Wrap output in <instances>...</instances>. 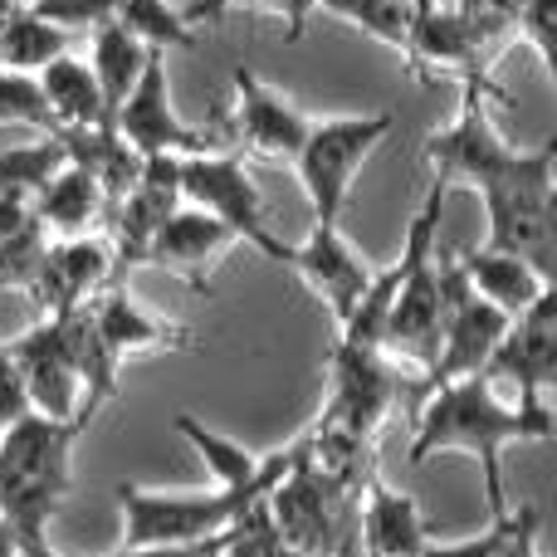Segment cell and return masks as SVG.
Listing matches in <instances>:
<instances>
[{
  "mask_svg": "<svg viewBox=\"0 0 557 557\" xmlns=\"http://www.w3.org/2000/svg\"><path fill=\"white\" fill-rule=\"evenodd\" d=\"M484 376L513 386V401L543 406V392L557 382V284L533 308L509 318Z\"/></svg>",
  "mask_w": 557,
  "mask_h": 557,
  "instance_id": "cell-15",
  "label": "cell"
},
{
  "mask_svg": "<svg viewBox=\"0 0 557 557\" xmlns=\"http://www.w3.org/2000/svg\"><path fill=\"white\" fill-rule=\"evenodd\" d=\"M35 221L45 225V235H54V240H64V235H88L98 221H108V201L94 176L64 162L49 176L45 191H39Z\"/></svg>",
  "mask_w": 557,
  "mask_h": 557,
  "instance_id": "cell-28",
  "label": "cell"
},
{
  "mask_svg": "<svg viewBox=\"0 0 557 557\" xmlns=\"http://www.w3.org/2000/svg\"><path fill=\"white\" fill-rule=\"evenodd\" d=\"M225 533L215 539H196V543H157V548H117L113 557H221Z\"/></svg>",
  "mask_w": 557,
  "mask_h": 557,
  "instance_id": "cell-40",
  "label": "cell"
},
{
  "mask_svg": "<svg viewBox=\"0 0 557 557\" xmlns=\"http://www.w3.org/2000/svg\"><path fill=\"white\" fill-rule=\"evenodd\" d=\"M35 127V133H54V117H49L45 98H39L35 74H10L0 69V127Z\"/></svg>",
  "mask_w": 557,
  "mask_h": 557,
  "instance_id": "cell-35",
  "label": "cell"
},
{
  "mask_svg": "<svg viewBox=\"0 0 557 557\" xmlns=\"http://www.w3.org/2000/svg\"><path fill=\"white\" fill-rule=\"evenodd\" d=\"M35 84H39L49 117H54V133L59 127H103L108 123V108H103V94H98V78L88 69V59H78V54L49 59L35 74Z\"/></svg>",
  "mask_w": 557,
  "mask_h": 557,
  "instance_id": "cell-27",
  "label": "cell"
},
{
  "mask_svg": "<svg viewBox=\"0 0 557 557\" xmlns=\"http://www.w3.org/2000/svg\"><path fill=\"white\" fill-rule=\"evenodd\" d=\"M270 557H298L294 548H278V553H270Z\"/></svg>",
  "mask_w": 557,
  "mask_h": 557,
  "instance_id": "cell-45",
  "label": "cell"
},
{
  "mask_svg": "<svg viewBox=\"0 0 557 557\" xmlns=\"http://www.w3.org/2000/svg\"><path fill=\"white\" fill-rule=\"evenodd\" d=\"M401 5H411V10H421V5H431V0H401Z\"/></svg>",
  "mask_w": 557,
  "mask_h": 557,
  "instance_id": "cell-44",
  "label": "cell"
},
{
  "mask_svg": "<svg viewBox=\"0 0 557 557\" xmlns=\"http://www.w3.org/2000/svg\"><path fill=\"white\" fill-rule=\"evenodd\" d=\"M304 450V435L288 441L284 450H270L250 484L235 490H211V494H157L143 484H117V513H123V548H157V543H196L215 539L240 519L250 504H260L288 474V465Z\"/></svg>",
  "mask_w": 557,
  "mask_h": 557,
  "instance_id": "cell-3",
  "label": "cell"
},
{
  "mask_svg": "<svg viewBox=\"0 0 557 557\" xmlns=\"http://www.w3.org/2000/svg\"><path fill=\"white\" fill-rule=\"evenodd\" d=\"M182 157H143V172H137L133 191L108 211V245H113V278L123 284L127 270H137L147 255V240L162 231V221L182 206V172H176Z\"/></svg>",
  "mask_w": 557,
  "mask_h": 557,
  "instance_id": "cell-18",
  "label": "cell"
},
{
  "mask_svg": "<svg viewBox=\"0 0 557 557\" xmlns=\"http://www.w3.org/2000/svg\"><path fill=\"white\" fill-rule=\"evenodd\" d=\"M88 318H94L98 343L113 352V362L123 367L127 357L137 352H191L196 333L172 318H157L152 308H143L123 284H108L103 294L88 304Z\"/></svg>",
  "mask_w": 557,
  "mask_h": 557,
  "instance_id": "cell-21",
  "label": "cell"
},
{
  "mask_svg": "<svg viewBox=\"0 0 557 557\" xmlns=\"http://www.w3.org/2000/svg\"><path fill=\"white\" fill-rule=\"evenodd\" d=\"M270 513L284 548L298 557H327L347 539H357V499L308 465V445L270 490Z\"/></svg>",
  "mask_w": 557,
  "mask_h": 557,
  "instance_id": "cell-8",
  "label": "cell"
},
{
  "mask_svg": "<svg viewBox=\"0 0 557 557\" xmlns=\"http://www.w3.org/2000/svg\"><path fill=\"white\" fill-rule=\"evenodd\" d=\"M231 88H235V108L221 133L225 147L231 152H250V157H270V162H294L298 143L308 133V117L274 84H264L245 64L231 69Z\"/></svg>",
  "mask_w": 557,
  "mask_h": 557,
  "instance_id": "cell-16",
  "label": "cell"
},
{
  "mask_svg": "<svg viewBox=\"0 0 557 557\" xmlns=\"http://www.w3.org/2000/svg\"><path fill=\"white\" fill-rule=\"evenodd\" d=\"M35 406H29V392H25V376H20L15 357L5 352V343H0V431L5 425H15L20 416H29Z\"/></svg>",
  "mask_w": 557,
  "mask_h": 557,
  "instance_id": "cell-38",
  "label": "cell"
},
{
  "mask_svg": "<svg viewBox=\"0 0 557 557\" xmlns=\"http://www.w3.org/2000/svg\"><path fill=\"white\" fill-rule=\"evenodd\" d=\"M450 186L431 176L421 211H416L411 231H406L401 260H396V294L386 308L382 327V352L396 367L411 362L431 372L435 347H441V313H445V288H441V215Z\"/></svg>",
  "mask_w": 557,
  "mask_h": 557,
  "instance_id": "cell-4",
  "label": "cell"
},
{
  "mask_svg": "<svg viewBox=\"0 0 557 557\" xmlns=\"http://www.w3.org/2000/svg\"><path fill=\"white\" fill-rule=\"evenodd\" d=\"M455 270L465 274V284H470L484 304H494L509 318H519L523 308H533L553 288V278L543 270H533L529 260H519V255H509V250H490V245L455 255Z\"/></svg>",
  "mask_w": 557,
  "mask_h": 557,
  "instance_id": "cell-24",
  "label": "cell"
},
{
  "mask_svg": "<svg viewBox=\"0 0 557 557\" xmlns=\"http://www.w3.org/2000/svg\"><path fill=\"white\" fill-rule=\"evenodd\" d=\"M45 245H49V235L29 206H0V288L29 294Z\"/></svg>",
  "mask_w": 557,
  "mask_h": 557,
  "instance_id": "cell-31",
  "label": "cell"
},
{
  "mask_svg": "<svg viewBox=\"0 0 557 557\" xmlns=\"http://www.w3.org/2000/svg\"><path fill=\"white\" fill-rule=\"evenodd\" d=\"M88 49H94V54H88V69H94L98 94H103V108H108V123H113V113L123 108V98L133 94V84L143 78L152 49H147L133 29L113 25V20H103V25L88 29Z\"/></svg>",
  "mask_w": 557,
  "mask_h": 557,
  "instance_id": "cell-29",
  "label": "cell"
},
{
  "mask_svg": "<svg viewBox=\"0 0 557 557\" xmlns=\"http://www.w3.org/2000/svg\"><path fill=\"white\" fill-rule=\"evenodd\" d=\"M513 35L539 54L548 78H557V0H519V10H513Z\"/></svg>",
  "mask_w": 557,
  "mask_h": 557,
  "instance_id": "cell-37",
  "label": "cell"
},
{
  "mask_svg": "<svg viewBox=\"0 0 557 557\" xmlns=\"http://www.w3.org/2000/svg\"><path fill=\"white\" fill-rule=\"evenodd\" d=\"M5 352L15 357L20 376H25L29 406L49 421H69L84 406V386H78V357H74V327L64 318H39L29 333H20L15 343H5Z\"/></svg>",
  "mask_w": 557,
  "mask_h": 557,
  "instance_id": "cell-14",
  "label": "cell"
},
{
  "mask_svg": "<svg viewBox=\"0 0 557 557\" xmlns=\"http://www.w3.org/2000/svg\"><path fill=\"white\" fill-rule=\"evenodd\" d=\"M441 288H445V313H441V347H435V362L425 372V392L445 382H460V376H480L490 367L494 347H499L509 313H499L494 304H484L465 274L455 270V260H441Z\"/></svg>",
  "mask_w": 557,
  "mask_h": 557,
  "instance_id": "cell-10",
  "label": "cell"
},
{
  "mask_svg": "<svg viewBox=\"0 0 557 557\" xmlns=\"http://www.w3.org/2000/svg\"><path fill=\"white\" fill-rule=\"evenodd\" d=\"M557 421L553 406H523V401H504L499 382L490 376H460L445 382L435 392L421 396L416 411V435L406 445V460L425 465L441 450H465L480 460V480H484V499H490V519H504L513 509L509 490H504V450L523 441H553Z\"/></svg>",
  "mask_w": 557,
  "mask_h": 557,
  "instance_id": "cell-1",
  "label": "cell"
},
{
  "mask_svg": "<svg viewBox=\"0 0 557 557\" xmlns=\"http://www.w3.org/2000/svg\"><path fill=\"white\" fill-rule=\"evenodd\" d=\"M431 529L425 513L411 494H396L382 474L367 480V490L357 494V548L362 557H421L431 548Z\"/></svg>",
  "mask_w": 557,
  "mask_h": 557,
  "instance_id": "cell-23",
  "label": "cell"
},
{
  "mask_svg": "<svg viewBox=\"0 0 557 557\" xmlns=\"http://www.w3.org/2000/svg\"><path fill=\"white\" fill-rule=\"evenodd\" d=\"M288 270H294L318 298H323L327 313L337 318V327L347 323V313L357 308L362 288L372 284V264L352 250V240H347L337 225H313V231H308V240L294 245Z\"/></svg>",
  "mask_w": 557,
  "mask_h": 557,
  "instance_id": "cell-20",
  "label": "cell"
},
{
  "mask_svg": "<svg viewBox=\"0 0 557 557\" xmlns=\"http://www.w3.org/2000/svg\"><path fill=\"white\" fill-rule=\"evenodd\" d=\"M396 127L392 113H367V117H308V133L294 152L298 186L308 196L313 225H337L343 206L352 196V182L362 162L382 147V137Z\"/></svg>",
  "mask_w": 557,
  "mask_h": 557,
  "instance_id": "cell-6",
  "label": "cell"
},
{
  "mask_svg": "<svg viewBox=\"0 0 557 557\" xmlns=\"http://www.w3.org/2000/svg\"><path fill=\"white\" fill-rule=\"evenodd\" d=\"M59 166H64V147H59L54 133H45L39 143L0 152V206H29L35 211L39 191L49 186V176Z\"/></svg>",
  "mask_w": 557,
  "mask_h": 557,
  "instance_id": "cell-30",
  "label": "cell"
},
{
  "mask_svg": "<svg viewBox=\"0 0 557 557\" xmlns=\"http://www.w3.org/2000/svg\"><path fill=\"white\" fill-rule=\"evenodd\" d=\"M313 10L347 20L352 29H362L367 39L396 49V54L406 49V29H411V15H416L401 0H313Z\"/></svg>",
  "mask_w": 557,
  "mask_h": 557,
  "instance_id": "cell-33",
  "label": "cell"
},
{
  "mask_svg": "<svg viewBox=\"0 0 557 557\" xmlns=\"http://www.w3.org/2000/svg\"><path fill=\"white\" fill-rule=\"evenodd\" d=\"M284 548V539H278L274 529V513H270V494H264L260 504H250V509L240 513V519L225 529V548L221 557H270Z\"/></svg>",
  "mask_w": 557,
  "mask_h": 557,
  "instance_id": "cell-36",
  "label": "cell"
},
{
  "mask_svg": "<svg viewBox=\"0 0 557 557\" xmlns=\"http://www.w3.org/2000/svg\"><path fill=\"white\" fill-rule=\"evenodd\" d=\"M15 557H64L49 548V539H29V543H15Z\"/></svg>",
  "mask_w": 557,
  "mask_h": 557,
  "instance_id": "cell-41",
  "label": "cell"
},
{
  "mask_svg": "<svg viewBox=\"0 0 557 557\" xmlns=\"http://www.w3.org/2000/svg\"><path fill=\"white\" fill-rule=\"evenodd\" d=\"M98 406L84 401L69 421L29 411L0 431V519L10 523L15 543L45 539L49 519L69 499L74 484V445L94 425Z\"/></svg>",
  "mask_w": 557,
  "mask_h": 557,
  "instance_id": "cell-2",
  "label": "cell"
},
{
  "mask_svg": "<svg viewBox=\"0 0 557 557\" xmlns=\"http://www.w3.org/2000/svg\"><path fill=\"white\" fill-rule=\"evenodd\" d=\"M240 5L270 10V15L284 20V39H288V45H298V39H304V29H308V20L318 15L313 0H186L182 20H186V25H201V20H221L225 10H240Z\"/></svg>",
  "mask_w": 557,
  "mask_h": 557,
  "instance_id": "cell-34",
  "label": "cell"
},
{
  "mask_svg": "<svg viewBox=\"0 0 557 557\" xmlns=\"http://www.w3.org/2000/svg\"><path fill=\"white\" fill-rule=\"evenodd\" d=\"M490 94H499V88L490 84H465V103L460 113H455L450 127H441V133L425 143V166H431L435 182L455 186H480L490 172H499L504 162H509L519 147L504 143V133L494 127L490 117Z\"/></svg>",
  "mask_w": 557,
  "mask_h": 557,
  "instance_id": "cell-13",
  "label": "cell"
},
{
  "mask_svg": "<svg viewBox=\"0 0 557 557\" xmlns=\"http://www.w3.org/2000/svg\"><path fill=\"white\" fill-rule=\"evenodd\" d=\"M54 137H59V147H64V162L78 166V172H88L98 182L108 211L133 191L137 172H143V157L117 137L113 123H103V127H59Z\"/></svg>",
  "mask_w": 557,
  "mask_h": 557,
  "instance_id": "cell-25",
  "label": "cell"
},
{
  "mask_svg": "<svg viewBox=\"0 0 557 557\" xmlns=\"http://www.w3.org/2000/svg\"><path fill=\"white\" fill-rule=\"evenodd\" d=\"M327 557H362V548H357V539H347L343 548H337V553H327Z\"/></svg>",
  "mask_w": 557,
  "mask_h": 557,
  "instance_id": "cell-43",
  "label": "cell"
},
{
  "mask_svg": "<svg viewBox=\"0 0 557 557\" xmlns=\"http://www.w3.org/2000/svg\"><path fill=\"white\" fill-rule=\"evenodd\" d=\"M499 39L490 29H480L474 20H465L460 10H450L445 0H431L411 15V29H406V49L401 59L416 69L421 78H460V84H490V49Z\"/></svg>",
  "mask_w": 557,
  "mask_h": 557,
  "instance_id": "cell-12",
  "label": "cell"
},
{
  "mask_svg": "<svg viewBox=\"0 0 557 557\" xmlns=\"http://www.w3.org/2000/svg\"><path fill=\"white\" fill-rule=\"evenodd\" d=\"M484 201V245L509 250L529 260L533 270L553 278L557 260V143L548 137L533 152H513L499 172H490L480 186Z\"/></svg>",
  "mask_w": 557,
  "mask_h": 557,
  "instance_id": "cell-5",
  "label": "cell"
},
{
  "mask_svg": "<svg viewBox=\"0 0 557 557\" xmlns=\"http://www.w3.org/2000/svg\"><path fill=\"white\" fill-rule=\"evenodd\" d=\"M396 401H401V367L382 347H357L337 337L327 352V401L318 411V425L376 441Z\"/></svg>",
  "mask_w": 557,
  "mask_h": 557,
  "instance_id": "cell-9",
  "label": "cell"
},
{
  "mask_svg": "<svg viewBox=\"0 0 557 557\" xmlns=\"http://www.w3.org/2000/svg\"><path fill=\"white\" fill-rule=\"evenodd\" d=\"M176 435H182V441L206 460V470L215 474V490H235V484H250L255 474H260V465H264V455H250L245 445H235L231 435L211 431L206 421H196V416H186V411L176 416Z\"/></svg>",
  "mask_w": 557,
  "mask_h": 557,
  "instance_id": "cell-32",
  "label": "cell"
},
{
  "mask_svg": "<svg viewBox=\"0 0 557 557\" xmlns=\"http://www.w3.org/2000/svg\"><path fill=\"white\" fill-rule=\"evenodd\" d=\"M108 284H117L108 235H64V240H49L45 255H39L29 298L39 304L45 318H64L94 304Z\"/></svg>",
  "mask_w": 557,
  "mask_h": 557,
  "instance_id": "cell-17",
  "label": "cell"
},
{
  "mask_svg": "<svg viewBox=\"0 0 557 557\" xmlns=\"http://www.w3.org/2000/svg\"><path fill=\"white\" fill-rule=\"evenodd\" d=\"M0 557H15V533H10L5 519H0Z\"/></svg>",
  "mask_w": 557,
  "mask_h": 557,
  "instance_id": "cell-42",
  "label": "cell"
},
{
  "mask_svg": "<svg viewBox=\"0 0 557 557\" xmlns=\"http://www.w3.org/2000/svg\"><path fill=\"white\" fill-rule=\"evenodd\" d=\"M74 29L35 15L29 0H0V69L10 74H39L49 59L69 54Z\"/></svg>",
  "mask_w": 557,
  "mask_h": 557,
  "instance_id": "cell-26",
  "label": "cell"
},
{
  "mask_svg": "<svg viewBox=\"0 0 557 557\" xmlns=\"http://www.w3.org/2000/svg\"><path fill=\"white\" fill-rule=\"evenodd\" d=\"M450 10H460L465 20H474L480 29H490L494 39H504L513 29V10H519V0H445Z\"/></svg>",
  "mask_w": 557,
  "mask_h": 557,
  "instance_id": "cell-39",
  "label": "cell"
},
{
  "mask_svg": "<svg viewBox=\"0 0 557 557\" xmlns=\"http://www.w3.org/2000/svg\"><path fill=\"white\" fill-rule=\"evenodd\" d=\"M231 245H240L231 235V225H221L215 215L196 211V206H176L172 215L162 221V231L147 240L143 264H157V270L186 278L196 294H211V264L221 260Z\"/></svg>",
  "mask_w": 557,
  "mask_h": 557,
  "instance_id": "cell-22",
  "label": "cell"
},
{
  "mask_svg": "<svg viewBox=\"0 0 557 557\" xmlns=\"http://www.w3.org/2000/svg\"><path fill=\"white\" fill-rule=\"evenodd\" d=\"M113 127L137 157H196V152H221L225 147L221 133H201V127L182 123V113L172 108V78H166L162 49L147 54L143 78H137L133 94L113 113Z\"/></svg>",
  "mask_w": 557,
  "mask_h": 557,
  "instance_id": "cell-11",
  "label": "cell"
},
{
  "mask_svg": "<svg viewBox=\"0 0 557 557\" xmlns=\"http://www.w3.org/2000/svg\"><path fill=\"white\" fill-rule=\"evenodd\" d=\"M29 10L64 29H94L103 20H113V25L133 29L147 49H162V54L201 45L196 25H186L182 5H172V0H29Z\"/></svg>",
  "mask_w": 557,
  "mask_h": 557,
  "instance_id": "cell-19",
  "label": "cell"
},
{
  "mask_svg": "<svg viewBox=\"0 0 557 557\" xmlns=\"http://www.w3.org/2000/svg\"><path fill=\"white\" fill-rule=\"evenodd\" d=\"M176 172H182V206H196V211L215 215L221 225H231V235L240 245H250V250H260L270 264H284L288 270L294 245L274 235L264 196H260V186H255L240 152H225V147L221 152H196V157H182Z\"/></svg>",
  "mask_w": 557,
  "mask_h": 557,
  "instance_id": "cell-7",
  "label": "cell"
}]
</instances>
